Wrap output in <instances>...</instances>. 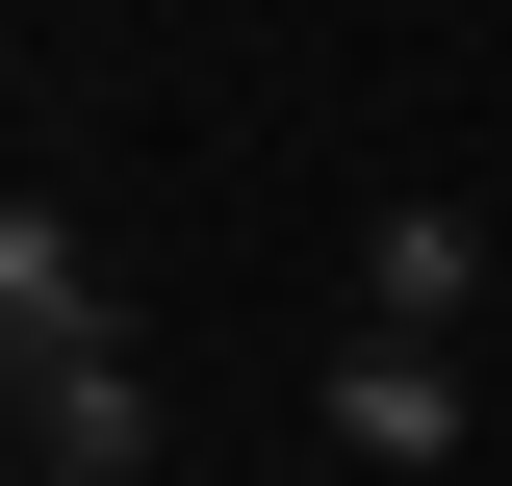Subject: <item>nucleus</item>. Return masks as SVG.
<instances>
[{
	"label": "nucleus",
	"instance_id": "obj_4",
	"mask_svg": "<svg viewBox=\"0 0 512 486\" xmlns=\"http://www.w3.org/2000/svg\"><path fill=\"white\" fill-rule=\"evenodd\" d=\"M0 333H26V359H77V333H103V256H77V205H52V180L0 205Z\"/></svg>",
	"mask_w": 512,
	"mask_h": 486
},
{
	"label": "nucleus",
	"instance_id": "obj_2",
	"mask_svg": "<svg viewBox=\"0 0 512 486\" xmlns=\"http://www.w3.org/2000/svg\"><path fill=\"white\" fill-rule=\"evenodd\" d=\"M487 307V205H384L359 231V333H461Z\"/></svg>",
	"mask_w": 512,
	"mask_h": 486
},
{
	"label": "nucleus",
	"instance_id": "obj_1",
	"mask_svg": "<svg viewBox=\"0 0 512 486\" xmlns=\"http://www.w3.org/2000/svg\"><path fill=\"white\" fill-rule=\"evenodd\" d=\"M26 461H52V486H154V359H128V333L26 359Z\"/></svg>",
	"mask_w": 512,
	"mask_h": 486
},
{
	"label": "nucleus",
	"instance_id": "obj_3",
	"mask_svg": "<svg viewBox=\"0 0 512 486\" xmlns=\"http://www.w3.org/2000/svg\"><path fill=\"white\" fill-rule=\"evenodd\" d=\"M333 461H461V359L436 333H359L333 359Z\"/></svg>",
	"mask_w": 512,
	"mask_h": 486
}]
</instances>
